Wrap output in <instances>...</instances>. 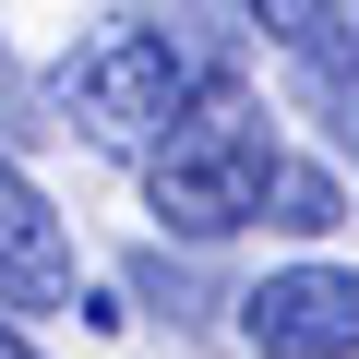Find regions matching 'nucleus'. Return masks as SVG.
<instances>
[{
    "label": "nucleus",
    "mask_w": 359,
    "mask_h": 359,
    "mask_svg": "<svg viewBox=\"0 0 359 359\" xmlns=\"http://www.w3.org/2000/svg\"><path fill=\"white\" fill-rule=\"evenodd\" d=\"M276 168H287L276 120H264L252 96H228V84H216V96L180 108V132L144 156V204H156L180 240H228V228H264Z\"/></svg>",
    "instance_id": "f257e3e1"
},
{
    "label": "nucleus",
    "mask_w": 359,
    "mask_h": 359,
    "mask_svg": "<svg viewBox=\"0 0 359 359\" xmlns=\"http://www.w3.org/2000/svg\"><path fill=\"white\" fill-rule=\"evenodd\" d=\"M192 96H216V84L192 72V48L156 36V25H96V36L60 60V120H72L96 156H156Z\"/></svg>",
    "instance_id": "f03ea898"
},
{
    "label": "nucleus",
    "mask_w": 359,
    "mask_h": 359,
    "mask_svg": "<svg viewBox=\"0 0 359 359\" xmlns=\"http://www.w3.org/2000/svg\"><path fill=\"white\" fill-rule=\"evenodd\" d=\"M240 347L252 359H359V276L347 264H276L240 299Z\"/></svg>",
    "instance_id": "7ed1b4c3"
},
{
    "label": "nucleus",
    "mask_w": 359,
    "mask_h": 359,
    "mask_svg": "<svg viewBox=\"0 0 359 359\" xmlns=\"http://www.w3.org/2000/svg\"><path fill=\"white\" fill-rule=\"evenodd\" d=\"M0 299L13 311H72V228L48 216V192L0 156Z\"/></svg>",
    "instance_id": "20e7f679"
},
{
    "label": "nucleus",
    "mask_w": 359,
    "mask_h": 359,
    "mask_svg": "<svg viewBox=\"0 0 359 359\" xmlns=\"http://www.w3.org/2000/svg\"><path fill=\"white\" fill-rule=\"evenodd\" d=\"M240 25L287 60V84H335V72H359V0H240Z\"/></svg>",
    "instance_id": "39448f33"
},
{
    "label": "nucleus",
    "mask_w": 359,
    "mask_h": 359,
    "mask_svg": "<svg viewBox=\"0 0 359 359\" xmlns=\"http://www.w3.org/2000/svg\"><path fill=\"white\" fill-rule=\"evenodd\" d=\"M264 228H287V240H323V228H347V192H335V180L323 168H276V204H264Z\"/></svg>",
    "instance_id": "423d86ee"
},
{
    "label": "nucleus",
    "mask_w": 359,
    "mask_h": 359,
    "mask_svg": "<svg viewBox=\"0 0 359 359\" xmlns=\"http://www.w3.org/2000/svg\"><path fill=\"white\" fill-rule=\"evenodd\" d=\"M132 299H144L156 323H192V276H180L168 252H132Z\"/></svg>",
    "instance_id": "0eeeda50"
},
{
    "label": "nucleus",
    "mask_w": 359,
    "mask_h": 359,
    "mask_svg": "<svg viewBox=\"0 0 359 359\" xmlns=\"http://www.w3.org/2000/svg\"><path fill=\"white\" fill-rule=\"evenodd\" d=\"M0 359H48V347H36L25 323H13V299H0Z\"/></svg>",
    "instance_id": "6e6552de"
},
{
    "label": "nucleus",
    "mask_w": 359,
    "mask_h": 359,
    "mask_svg": "<svg viewBox=\"0 0 359 359\" xmlns=\"http://www.w3.org/2000/svg\"><path fill=\"white\" fill-rule=\"evenodd\" d=\"M0 72H13V60H0Z\"/></svg>",
    "instance_id": "1a4fd4ad"
}]
</instances>
